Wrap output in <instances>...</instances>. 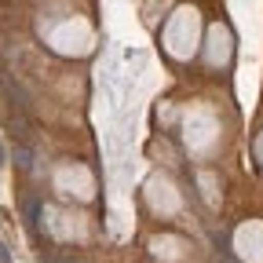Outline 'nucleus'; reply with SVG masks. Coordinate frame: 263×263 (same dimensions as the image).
<instances>
[{
	"label": "nucleus",
	"instance_id": "nucleus-3",
	"mask_svg": "<svg viewBox=\"0 0 263 263\" xmlns=\"http://www.w3.org/2000/svg\"><path fill=\"white\" fill-rule=\"evenodd\" d=\"M11 161L18 164L22 172H29V168H33V150H29L26 143H15V154H11Z\"/></svg>",
	"mask_w": 263,
	"mask_h": 263
},
{
	"label": "nucleus",
	"instance_id": "nucleus-4",
	"mask_svg": "<svg viewBox=\"0 0 263 263\" xmlns=\"http://www.w3.org/2000/svg\"><path fill=\"white\" fill-rule=\"evenodd\" d=\"M29 227L41 230V201H29Z\"/></svg>",
	"mask_w": 263,
	"mask_h": 263
},
{
	"label": "nucleus",
	"instance_id": "nucleus-1",
	"mask_svg": "<svg viewBox=\"0 0 263 263\" xmlns=\"http://www.w3.org/2000/svg\"><path fill=\"white\" fill-rule=\"evenodd\" d=\"M0 88H4V95L11 99V103H15L18 110H29V95H26L18 84H11V77H4V73H0Z\"/></svg>",
	"mask_w": 263,
	"mask_h": 263
},
{
	"label": "nucleus",
	"instance_id": "nucleus-6",
	"mask_svg": "<svg viewBox=\"0 0 263 263\" xmlns=\"http://www.w3.org/2000/svg\"><path fill=\"white\" fill-rule=\"evenodd\" d=\"M48 263H84V259H73V256H66V259H48Z\"/></svg>",
	"mask_w": 263,
	"mask_h": 263
},
{
	"label": "nucleus",
	"instance_id": "nucleus-2",
	"mask_svg": "<svg viewBox=\"0 0 263 263\" xmlns=\"http://www.w3.org/2000/svg\"><path fill=\"white\" fill-rule=\"evenodd\" d=\"M8 128L15 132V136H22V139H26V136H29V121H26V110H18V114L11 110V114H8Z\"/></svg>",
	"mask_w": 263,
	"mask_h": 263
},
{
	"label": "nucleus",
	"instance_id": "nucleus-5",
	"mask_svg": "<svg viewBox=\"0 0 263 263\" xmlns=\"http://www.w3.org/2000/svg\"><path fill=\"white\" fill-rule=\"evenodd\" d=\"M0 263H11V252H8V245H0Z\"/></svg>",
	"mask_w": 263,
	"mask_h": 263
},
{
	"label": "nucleus",
	"instance_id": "nucleus-7",
	"mask_svg": "<svg viewBox=\"0 0 263 263\" xmlns=\"http://www.w3.org/2000/svg\"><path fill=\"white\" fill-rule=\"evenodd\" d=\"M11 157H8V150H4V143H0V164H8Z\"/></svg>",
	"mask_w": 263,
	"mask_h": 263
}]
</instances>
